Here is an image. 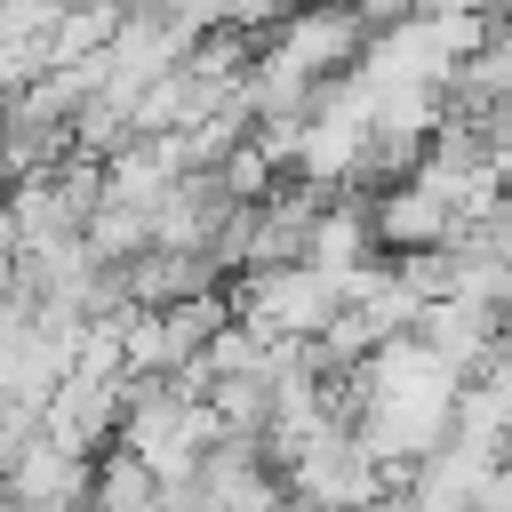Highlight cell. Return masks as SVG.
Segmentation results:
<instances>
[{"instance_id": "obj_6", "label": "cell", "mask_w": 512, "mask_h": 512, "mask_svg": "<svg viewBox=\"0 0 512 512\" xmlns=\"http://www.w3.org/2000/svg\"><path fill=\"white\" fill-rule=\"evenodd\" d=\"M408 336L440 360V368H456V376H472L496 344H504V312H488L480 296H432V304H416V320H408Z\"/></svg>"}, {"instance_id": "obj_4", "label": "cell", "mask_w": 512, "mask_h": 512, "mask_svg": "<svg viewBox=\"0 0 512 512\" xmlns=\"http://www.w3.org/2000/svg\"><path fill=\"white\" fill-rule=\"evenodd\" d=\"M496 440H472V432H448L440 448H424L408 472H400V496H408V512H472V496H480V480L496 472Z\"/></svg>"}, {"instance_id": "obj_3", "label": "cell", "mask_w": 512, "mask_h": 512, "mask_svg": "<svg viewBox=\"0 0 512 512\" xmlns=\"http://www.w3.org/2000/svg\"><path fill=\"white\" fill-rule=\"evenodd\" d=\"M368 216H376V248H384V256H392V248H440V240L464 232V216H456V200H448V176H440L432 160H416L408 176L376 184V192H368Z\"/></svg>"}, {"instance_id": "obj_5", "label": "cell", "mask_w": 512, "mask_h": 512, "mask_svg": "<svg viewBox=\"0 0 512 512\" xmlns=\"http://www.w3.org/2000/svg\"><path fill=\"white\" fill-rule=\"evenodd\" d=\"M88 472H96V456H80V448H64L56 432L32 424L0 464V504H80Z\"/></svg>"}, {"instance_id": "obj_2", "label": "cell", "mask_w": 512, "mask_h": 512, "mask_svg": "<svg viewBox=\"0 0 512 512\" xmlns=\"http://www.w3.org/2000/svg\"><path fill=\"white\" fill-rule=\"evenodd\" d=\"M336 304H344V288H336L320 264H304V256H288V264H256V272L240 280V296H232V312H240L256 336H272V344H304V336H320Z\"/></svg>"}, {"instance_id": "obj_1", "label": "cell", "mask_w": 512, "mask_h": 512, "mask_svg": "<svg viewBox=\"0 0 512 512\" xmlns=\"http://www.w3.org/2000/svg\"><path fill=\"white\" fill-rule=\"evenodd\" d=\"M216 440H224V416L208 408V392H192L176 376H120V432H112V448L152 464L160 480H184Z\"/></svg>"}, {"instance_id": "obj_8", "label": "cell", "mask_w": 512, "mask_h": 512, "mask_svg": "<svg viewBox=\"0 0 512 512\" xmlns=\"http://www.w3.org/2000/svg\"><path fill=\"white\" fill-rule=\"evenodd\" d=\"M80 512H160V472L136 464L128 448H96V472H88Z\"/></svg>"}, {"instance_id": "obj_7", "label": "cell", "mask_w": 512, "mask_h": 512, "mask_svg": "<svg viewBox=\"0 0 512 512\" xmlns=\"http://www.w3.org/2000/svg\"><path fill=\"white\" fill-rule=\"evenodd\" d=\"M40 432H56V440L80 448V456L112 448V432H120V376H88V368H72V376L40 400Z\"/></svg>"}]
</instances>
